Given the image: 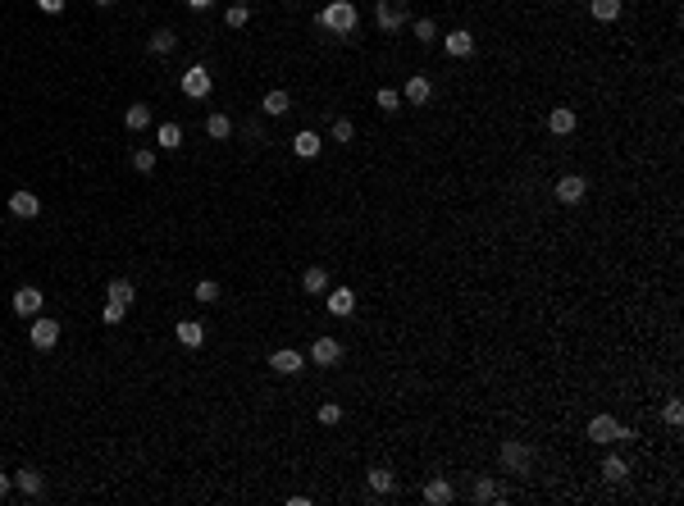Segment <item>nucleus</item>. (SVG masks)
Returning a JSON list of instances; mask_svg holds the SVG:
<instances>
[{
	"mask_svg": "<svg viewBox=\"0 0 684 506\" xmlns=\"http://www.w3.org/2000/svg\"><path fill=\"white\" fill-rule=\"evenodd\" d=\"M356 23H361V14H356L352 0H329V5L320 9V27H324V32L347 37V32H356Z\"/></svg>",
	"mask_w": 684,
	"mask_h": 506,
	"instance_id": "1",
	"label": "nucleus"
},
{
	"mask_svg": "<svg viewBox=\"0 0 684 506\" xmlns=\"http://www.w3.org/2000/svg\"><path fill=\"white\" fill-rule=\"evenodd\" d=\"M497 461H502L506 474H529V465H534V452H529L525 443H516V438H506L502 452H497Z\"/></svg>",
	"mask_w": 684,
	"mask_h": 506,
	"instance_id": "2",
	"label": "nucleus"
},
{
	"mask_svg": "<svg viewBox=\"0 0 684 506\" xmlns=\"http://www.w3.org/2000/svg\"><path fill=\"white\" fill-rule=\"evenodd\" d=\"M27 338H32V347H37V352H51V347L60 343V319L32 315V328H27Z\"/></svg>",
	"mask_w": 684,
	"mask_h": 506,
	"instance_id": "3",
	"label": "nucleus"
},
{
	"mask_svg": "<svg viewBox=\"0 0 684 506\" xmlns=\"http://www.w3.org/2000/svg\"><path fill=\"white\" fill-rule=\"evenodd\" d=\"M210 87H215V78H210L206 64H192V69L182 73V96H187V101H201V96H210Z\"/></svg>",
	"mask_w": 684,
	"mask_h": 506,
	"instance_id": "4",
	"label": "nucleus"
},
{
	"mask_svg": "<svg viewBox=\"0 0 684 506\" xmlns=\"http://www.w3.org/2000/svg\"><path fill=\"white\" fill-rule=\"evenodd\" d=\"M374 18H379L383 32H397V27L406 23V0H379V5H374Z\"/></svg>",
	"mask_w": 684,
	"mask_h": 506,
	"instance_id": "5",
	"label": "nucleus"
},
{
	"mask_svg": "<svg viewBox=\"0 0 684 506\" xmlns=\"http://www.w3.org/2000/svg\"><path fill=\"white\" fill-rule=\"evenodd\" d=\"M584 197H589V183H584V173H566V178H556V201H566V206H580Z\"/></svg>",
	"mask_w": 684,
	"mask_h": 506,
	"instance_id": "6",
	"label": "nucleus"
},
{
	"mask_svg": "<svg viewBox=\"0 0 684 506\" xmlns=\"http://www.w3.org/2000/svg\"><path fill=\"white\" fill-rule=\"evenodd\" d=\"M589 438L602 443V447L621 443V420H616V415H593V420H589Z\"/></svg>",
	"mask_w": 684,
	"mask_h": 506,
	"instance_id": "7",
	"label": "nucleus"
},
{
	"mask_svg": "<svg viewBox=\"0 0 684 506\" xmlns=\"http://www.w3.org/2000/svg\"><path fill=\"white\" fill-rule=\"evenodd\" d=\"M311 361L324 365V369L338 365L342 361V343H338V338H315V343H311Z\"/></svg>",
	"mask_w": 684,
	"mask_h": 506,
	"instance_id": "8",
	"label": "nucleus"
},
{
	"mask_svg": "<svg viewBox=\"0 0 684 506\" xmlns=\"http://www.w3.org/2000/svg\"><path fill=\"white\" fill-rule=\"evenodd\" d=\"M575 123H580V119H575L571 105H556V110H547V132H552V137H571Z\"/></svg>",
	"mask_w": 684,
	"mask_h": 506,
	"instance_id": "9",
	"label": "nucleus"
},
{
	"mask_svg": "<svg viewBox=\"0 0 684 506\" xmlns=\"http://www.w3.org/2000/svg\"><path fill=\"white\" fill-rule=\"evenodd\" d=\"M9 215L14 219H37L42 215V197H37V192H14V197H9Z\"/></svg>",
	"mask_w": 684,
	"mask_h": 506,
	"instance_id": "10",
	"label": "nucleus"
},
{
	"mask_svg": "<svg viewBox=\"0 0 684 506\" xmlns=\"http://www.w3.org/2000/svg\"><path fill=\"white\" fill-rule=\"evenodd\" d=\"M269 369H274V374H301V369H306V356L292 352V347H283V352L269 356Z\"/></svg>",
	"mask_w": 684,
	"mask_h": 506,
	"instance_id": "11",
	"label": "nucleus"
},
{
	"mask_svg": "<svg viewBox=\"0 0 684 506\" xmlns=\"http://www.w3.org/2000/svg\"><path fill=\"white\" fill-rule=\"evenodd\" d=\"M429 96H433V82L425 73L406 78V87H402V101H406V105H429Z\"/></svg>",
	"mask_w": 684,
	"mask_h": 506,
	"instance_id": "12",
	"label": "nucleus"
},
{
	"mask_svg": "<svg viewBox=\"0 0 684 506\" xmlns=\"http://www.w3.org/2000/svg\"><path fill=\"white\" fill-rule=\"evenodd\" d=\"M42 301H46V292H37V288H18V292H14V310H18L23 319L42 315Z\"/></svg>",
	"mask_w": 684,
	"mask_h": 506,
	"instance_id": "13",
	"label": "nucleus"
},
{
	"mask_svg": "<svg viewBox=\"0 0 684 506\" xmlns=\"http://www.w3.org/2000/svg\"><path fill=\"white\" fill-rule=\"evenodd\" d=\"M442 51H447L452 60H466V55L475 51V37H470L466 27H456V32H447V37H442Z\"/></svg>",
	"mask_w": 684,
	"mask_h": 506,
	"instance_id": "14",
	"label": "nucleus"
},
{
	"mask_svg": "<svg viewBox=\"0 0 684 506\" xmlns=\"http://www.w3.org/2000/svg\"><path fill=\"white\" fill-rule=\"evenodd\" d=\"M356 310V292L352 288H333L329 292V315H352Z\"/></svg>",
	"mask_w": 684,
	"mask_h": 506,
	"instance_id": "15",
	"label": "nucleus"
},
{
	"mask_svg": "<svg viewBox=\"0 0 684 506\" xmlns=\"http://www.w3.org/2000/svg\"><path fill=\"white\" fill-rule=\"evenodd\" d=\"M452 498H456V488H452L447 479H429V483H425V502H433V506H447Z\"/></svg>",
	"mask_w": 684,
	"mask_h": 506,
	"instance_id": "16",
	"label": "nucleus"
},
{
	"mask_svg": "<svg viewBox=\"0 0 684 506\" xmlns=\"http://www.w3.org/2000/svg\"><path fill=\"white\" fill-rule=\"evenodd\" d=\"M14 488L23 493V498H37V493L46 488V479H42L37 470H18V474H14Z\"/></svg>",
	"mask_w": 684,
	"mask_h": 506,
	"instance_id": "17",
	"label": "nucleus"
},
{
	"mask_svg": "<svg viewBox=\"0 0 684 506\" xmlns=\"http://www.w3.org/2000/svg\"><path fill=\"white\" fill-rule=\"evenodd\" d=\"M173 46H178V37H173L169 27H156V32L147 37V51H151V55H169Z\"/></svg>",
	"mask_w": 684,
	"mask_h": 506,
	"instance_id": "18",
	"label": "nucleus"
},
{
	"mask_svg": "<svg viewBox=\"0 0 684 506\" xmlns=\"http://www.w3.org/2000/svg\"><path fill=\"white\" fill-rule=\"evenodd\" d=\"M292 151L301 155V160H315V155L324 151V142L315 137V132H297V137H292Z\"/></svg>",
	"mask_w": 684,
	"mask_h": 506,
	"instance_id": "19",
	"label": "nucleus"
},
{
	"mask_svg": "<svg viewBox=\"0 0 684 506\" xmlns=\"http://www.w3.org/2000/svg\"><path fill=\"white\" fill-rule=\"evenodd\" d=\"M178 343H182V347H201V343H206V324H197V319H182V324H178Z\"/></svg>",
	"mask_w": 684,
	"mask_h": 506,
	"instance_id": "20",
	"label": "nucleus"
},
{
	"mask_svg": "<svg viewBox=\"0 0 684 506\" xmlns=\"http://www.w3.org/2000/svg\"><path fill=\"white\" fill-rule=\"evenodd\" d=\"M365 479H370V488L379 493V498H383V493H392V488H397V479H392V470H388V465H374V470L365 474Z\"/></svg>",
	"mask_w": 684,
	"mask_h": 506,
	"instance_id": "21",
	"label": "nucleus"
},
{
	"mask_svg": "<svg viewBox=\"0 0 684 506\" xmlns=\"http://www.w3.org/2000/svg\"><path fill=\"white\" fill-rule=\"evenodd\" d=\"M589 14L598 18V23H616V18H621V0H589Z\"/></svg>",
	"mask_w": 684,
	"mask_h": 506,
	"instance_id": "22",
	"label": "nucleus"
},
{
	"mask_svg": "<svg viewBox=\"0 0 684 506\" xmlns=\"http://www.w3.org/2000/svg\"><path fill=\"white\" fill-rule=\"evenodd\" d=\"M260 110H265L269 119H278V114H287V110H292V96H287V92H269Z\"/></svg>",
	"mask_w": 684,
	"mask_h": 506,
	"instance_id": "23",
	"label": "nucleus"
},
{
	"mask_svg": "<svg viewBox=\"0 0 684 506\" xmlns=\"http://www.w3.org/2000/svg\"><path fill=\"white\" fill-rule=\"evenodd\" d=\"M206 132L215 142H228V137H233V119H228V114H210V119H206Z\"/></svg>",
	"mask_w": 684,
	"mask_h": 506,
	"instance_id": "24",
	"label": "nucleus"
},
{
	"mask_svg": "<svg viewBox=\"0 0 684 506\" xmlns=\"http://www.w3.org/2000/svg\"><path fill=\"white\" fill-rule=\"evenodd\" d=\"M602 479L607 483H625V479H630V465H625L621 456H607V461H602Z\"/></svg>",
	"mask_w": 684,
	"mask_h": 506,
	"instance_id": "25",
	"label": "nucleus"
},
{
	"mask_svg": "<svg viewBox=\"0 0 684 506\" xmlns=\"http://www.w3.org/2000/svg\"><path fill=\"white\" fill-rule=\"evenodd\" d=\"M105 297H110V301H123V306H132V297H137V288H132L128 278H110V288H105Z\"/></svg>",
	"mask_w": 684,
	"mask_h": 506,
	"instance_id": "26",
	"label": "nucleus"
},
{
	"mask_svg": "<svg viewBox=\"0 0 684 506\" xmlns=\"http://www.w3.org/2000/svg\"><path fill=\"white\" fill-rule=\"evenodd\" d=\"M301 288H306V292H329V269L311 265V269L301 274Z\"/></svg>",
	"mask_w": 684,
	"mask_h": 506,
	"instance_id": "27",
	"label": "nucleus"
},
{
	"mask_svg": "<svg viewBox=\"0 0 684 506\" xmlns=\"http://www.w3.org/2000/svg\"><path fill=\"white\" fill-rule=\"evenodd\" d=\"M123 123H128V128L132 132H142V128H147V123H151V110H147V105H128V110H123Z\"/></svg>",
	"mask_w": 684,
	"mask_h": 506,
	"instance_id": "28",
	"label": "nucleus"
},
{
	"mask_svg": "<svg viewBox=\"0 0 684 506\" xmlns=\"http://www.w3.org/2000/svg\"><path fill=\"white\" fill-rule=\"evenodd\" d=\"M156 142H160V146H169V151H178V146H182V128H178V123H160Z\"/></svg>",
	"mask_w": 684,
	"mask_h": 506,
	"instance_id": "29",
	"label": "nucleus"
},
{
	"mask_svg": "<svg viewBox=\"0 0 684 506\" xmlns=\"http://www.w3.org/2000/svg\"><path fill=\"white\" fill-rule=\"evenodd\" d=\"M374 101H379L383 114H397L402 110V92H392V87H379V96H374Z\"/></svg>",
	"mask_w": 684,
	"mask_h": 506,
	"instance_id": "30",
	"label": "nucleus"
},
{
	"mask_svg": "<svg viewBox=\"0 0 684 506\" xmlns=\"http://www.w3.org/2000/svg\"><path fill=\"white\" fill-rule=\"evenodd\" d=\"M192 297H197L201 306H215V301H219V283H215V278H201V283H197V292H192Z\"/></svg>",
	"mask_w": 684,
	"mask_h": 506,
	"instance_id": "31",
	"label": "nucleus"
},
{
	"mask_svg": "<svg viewBox=\"0 0 684 506\" xmlns=\"http://www.w3.org/2000/svg\"><path fill=\"white\" fill-rule=\"evenodd\" d=\"M416 42L420 46H433V42H438V23H433V18H416Z\"/></svg>",
	"mask_w": 684,
	"mask_h": 506,
	"instance_id": "32",
	"label": "nucleus"
},
{
	"mask_svg": "<svg viewBox=\"0 0 684 506\" xmlns=\"http://www.w3.org/2000/svg\"><path fill=\"white\" fill-rule=\"evenodd\" d=\"M475 502H502V488L493 479H475Z\"/></svg>",
	"mask_w": 684,
	"mask_h": 506,
	"instance_id": "33",
	"label": "nucleus"
},
{
	"mask_svg": "<svg viewBox=\"0 0 684 506\" xmlns=\"http://www.w3.org/2000/svg\"><path fill=\"white\" fill-rule=\"evenodd\" d=\"M123 315H128V306H123V301H110V297H105V310H101V319H105V324H123Z\"/></svg>",
	"mask_w": 684,
	"mask_h": 506,
	"instance_id": "34",
	"label": "nucleus"
},
{
	"mask_svg": "<svg viewBox=\"0 0 684 506\" xmlns=\"http://www.w3.org/2000/svg\"><path fill=\"white\" fill-rule=\"evenodd\" d=\"M132 169H137V173H156V151H132Z\"/></svg>",
	"mask_w": 684,
	"mask_h": 506,
	"instance_id": "35",
	"label": "nucleus"
},
{
	"mask_svg": "<svg viewBox=\"0 0 684 506\" xmlns=\"http://www.w3.org/2000/svg\"><path fill=\"white\" fill-rule=\"evenodd\" d=\"M247 18H251V9H247V5H228L224 23H228V27H247Z\"/></svg>",
	"mask_w": 684,
	"mask_h": 506,
	"instance_id": "36",
	"label": "nucleus"
},
{
	"mask_svg": "<svg viewBox=\"0 0 684 506\" xmlns=\"http://www.w3.org/2000/svg\"><path fill=\"white\" fill-rule=\"evenodd\" d=\"M338 420H342V406L324 402V406H320V424H324V429H333V424H338Z\"/></svg>",
	"mask_w": 684,
	"mask_h": 506,
	"instance_id": "37",
	"label": "nucleus"
},
{
	"mask_svg": "<svg viewBox=\"0 0 684 506\" xmlns=\"http://www.w3.org/2000/svg\"><path fill=\"white\" fill-rule=\"evenodd\" d=\"M352 137H356V128H352V119H333V142H342V146H347V142H352Z\"/></svg>",
	"mask_w": 684,
	"mask_h": 506,
	"instance_id": "38",
	"label": "nucleus"
},
{
	"mask_svg": "<svg viewBox=\"0 0 684 506\" xmlns=\"http://www.w3.org/2000/svg\"><path fill=\"white\" fill-rule=\"evenodd\" d=\"M64 5H69V0H37L42 14H64Z\"/></svg>",
	"mask_w": 684,
	"mask_h": 506,
	"instance_id": "39",
	"label": "nucleus"
},
{
	"mask_svg": "<svg viewBox=\"0 0 684 506\" xmlns=\"http://www.w3.org/2000/svg\"><path fill=\"white\" fill-rule=\"evenodd\" d=\"M684 420V406L680 402H666V424H680Z\"/></svg>",
	"mask_w": 684,
	"mask_h": 506,
	"instance_id": "40",
	"label": "nucleus"
},
{
	"mask_svg": "<svg viewBox=\"0 0 684 506\" xmlns=\"http://www.w3.org/2000/svg\"><path fill=\"white\" fill-rule=\"evenodd\" d=\"M9 488H14V479H9V474H0V498H5Z\"/></svg>",
	"mask_w": 684,
	"mask_h": 506,
	"instance_id": "41",
	"label": "nucleus"
},
{
	"mask_svg": "<svg viewBox=\"0 0 684 506\" xmlns=\"http://www.w3.org/2000/svg\"><path fill=\"white\" fill-rule=\"evenodd\" d=\"M187 5H192V9H210V5H215V0H187Z\"/></svg>",
	"mask_w": 684,
	"mask_h": 506,
	"instance_id": "42",
	"label": "nucleus"
},
{
	"mask_svg": "<svg viewBox=\"0 0 684 506\" xmlns=\"http://www.w3.org/2000/svg\"><path fill=\"white\" fill-rule=\"evenodd\" d=\"M96 5H114V0H96Z\"/></svg>",
	"mask_w": 684,
	"mask_h": 506,
	"instance_id": "43",
	"label": "nucleus"
},
{
	"mask_svg": "<svg viewBox=\"0 0 684 506\" xmlns=\"http://www.w3.org/2000/svg\"><path fill=\"white\" fill-rule=\"evenodd\" d=\"M237 5H251V0H237Z\"/></svg>",
	"mask_w": 684,
	"mask_h": 506,
	"instance_id": "44",
	"label": "nucleus"
}]
</instances>
